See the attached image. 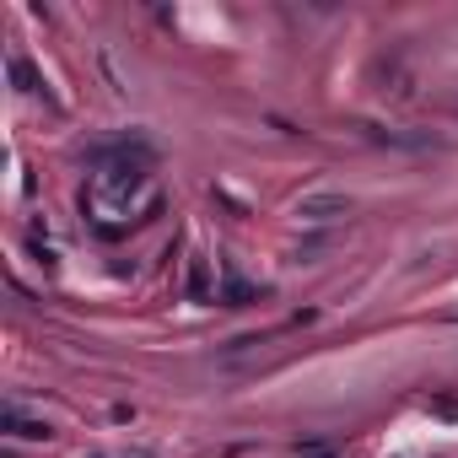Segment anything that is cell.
I'll use <instances>...</instances> for the list:
<instances>
[{
	"label": "cell",
	"instance_id": "cell-2",
	"mask_svg": "<svg viewBox=\"0 0 458 458\" xmlns=\"http://www.w3.org/2000/svg\"><path fill=\"white\" fill-rule=\"evenodd\" d=\"M12 426H17V437H28V442H49V437H55L49 420H22V415H12Z\"/></svg>",
	"mask_w": 458,
	"mask_h": 458
},
{
	"label": "cell",
	"instance_id": "cell-1",
	"mask_svg": "<svg viewBox=\"0 0 458 458\" xmlns=\"http://www.w3.org/2000/svg\"><path fill=\"white\" fill-rule=\"evenodd\" d=\"M297 216L302 221H340V216H351V194H308V199H297Z\"/></svg>",
	"mask_w": 458,
	"mask_h": 458
}]
</instances>
